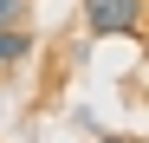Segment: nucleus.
<instances>
[{"mask_svg": "<svg viewBox=\"0 0 149 143\" xmlns=\"http://www.w3.org/2000/svg\"><path fill=\"white\" fill-rule=\"evenodd\" d=\"M104 143H136V137H104Z\"/></svg>", "mask_w": 149, "mask_h": 143, "instance_id": "nucleus-4", "label": "nucleus"}, {"mask_svg": "<svg viewBox=\"0 0 149 143\" xmlns=\"http://www.w3.org/2000/svg\"><path fill=\"white\" fill-rule=\"evenodd\" d=\"M19 7H26V0H0V26H13V20H19Z\"/></svg>", "mask_w": 149, "mask_h": 143, "instance_id": "nucleus-3", "label": "nucleus"}, {"mask_svg": "<svg viewBox=\"0 0 149 143\" xmlns=\"http://www.w3.org/2000/svg\"><path fill=\"white\" fill-rule=\"evenodd\" d=\"M26 52H33V39H26V33H19V26H0V72H7V65H19Z\"/></svg>", "mask_w": 149, "mask_h": 143, "instance_id": "nucleus-2", "label": "nucleus"}, {"mask_svg": "<svg viewBox=\"0 0 149 143\" xmlns=\"http://www.w3.org/2000/svg\"><path fill=\"white\" fill-rule=\"evenodd\" d=\"M84 26L91 33H136L143 26V0H84Z\"/></svg>", "mask_w": 149, "mask_h": 143, "instance_id": "nucleus-1", "label": "nucleus"}]
</instances>
